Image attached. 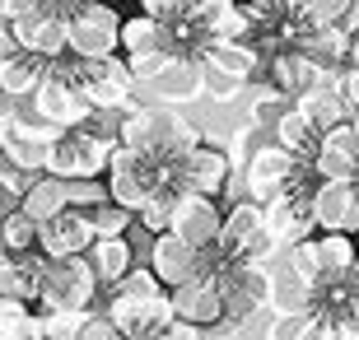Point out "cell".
Here are the masks:
<instances>
[{
  "label": "cell",
  "instance_id": "obj_38",
  "mask_svg": "<svg viewBox=\"0 0 359 340\" xmlns=\"http://www.w3.org/2000/svg\"><path fill=\"white\" fill-rule=\"evenodd\" d=\"M327 313V327H332V340H359V303H350L336 285V303L322 308Z\"/></svg>",
  "mask_w": 359,
  "mask_h": 340
},
{
  "label": "cell",
  "instance_id": "obj_24",
  "mask_svg": "<svg viewBox=\"0 0 359 340\" xmlns=\"http://www.w3.org/2000/svg\"><path fill=\"white\" fill-rule=\"evenodd\" d=\"M355 0H285V19H290V38L304 28H327V24H346Z\"/></svg>",
  "mask_w": 359,
  "mask_h": 340
},
{
  "label": "cell",
  "instance_id": "obj_11",
  "mask_svg": "<svg viewBox=\"0 0 359 340\" xmlns=\"http://www.w3.org/2000/svg\"><path fill=\"white\" fill-rule=\"evenodd\" d=\"M219 219H224L219 200L182 191V196H177V205H173V219H168V233L182 238L187 247H196V252H215V238H219Z\"/></svg>",
  "mask_w": 359,
  "mask_h": 340
},
{
  "label": "cell",
  "instance_id": "obj_57",
  "mask_svg": "<svg viewBox=\"0 0 359 340\" xmlns=\"http://www.w3.org/2000/svg\"><path fill=\"white\" fill-rule=\"evenodd\" d=\"M0 196H5V191H0Z\"/></svg>",
  "mask_w": 359,
  "mask_h": 340
},
{
  "label": "cell",
  "instance_id": "obj_9",
  "mask_svg": "<svg viewBox=\"0 0 359 340\" xmlns=\"http://www.w3.org/2000/svg\"><path fill=\"white\" fill-rule=\"evenodd\" d=\"M107 322L126 340H163L173 331V308H168V294H159V299H126V294H117L112 308H107Z\"/></svg>",
  "mask_w": 359,
  "mask_h": 340
},
{
  "label": "cell",
  "instance_id": "obj_3",
  "mask_svg": "<svg viewBox=\"0 0 359 340\" xmlns=\"http://www.w3.org/2000/svg\"><path fill=\"white\" fill-rule=\"evenodd\" d=\"M61 79L75 84L84 103L93 112H131V75H126V61L121 56H98V61H84V56L61 52L56 61H47Z\"/></svg>",
  "mask_w": 359,
  "mask_h": 340
},
{
  "label": "cell",
  "instance_id": "obj_2",
  "mask_svg": "<svg viewBox=\"0 0 359 340\" xmlns=\"http://www.w3.org/2000/svg\"><path fill=\"white\" fill-rule=\"evenodd\" d=\"M117 144L121 149H131V154H145L154 158L159 168H173L182 154H191L201 144V131L191 121H182L177 112L168 107H131V112H121L117 121Z\"/></svg>",
  "mask_w": 359,
  "mask_h": 340
},
{
  "label": "cell",
  "instance_id": "obj_47",
  "mask_svg": "<svg viewBox=\"0 0 359 340\" xmlns=\"http://www.w3.org/2000/svg\"><path fill=\"white\" fill-rule=\"evenodd\" d=\"M80 340H126V336H121V331L112 327L107 317H103V322H98V317H89V327L80 331Z\"/></svg>",
  "mask_w": 359,
  "mask_h": 340
},
{
  "label": "cell",
  "instance_id": "obj_21",
  "mask_svg": "<svg viewBox=\"0 0 359 340\" xmlns=\"http://www.w3.org/2000/svg\"><path fill=\"white\" fill-rule=\"evenodd\" d=\"M262 61H266V79H271V89H276L280 98H299V93L313 89L318 79H327V75H318V66H313L304 52H294V47H280V52L262 56Z\"/></svg>",
  "mask_w": 359,
  "mask_h": 340
},
{
  "label": "cell",
  "instance_id": "obj_20",
  "mask_svg": "<svg viewBox=\"0 0 359 340\" xmlns=\"http://www.w3.org/2000/svg\"><path fill=\"white\" fill-rule=\"evenodd\" d=\"M294 112H299L318 135L341 126V121H350V107H346V98H341V89H336V79H318L313 89H304L294 98Z\"/></svg>",
  "mask_w": 359,
  "mask_h": 340
},
{
  "label": "cell",
  "instance_id": "obj_52",
  "mask_svg": "<svg viewBox=\"0 0 359 340\" xmlns=\"http://www.w3.org/2000/svg\"><path fill=\"white\" fill-rule=\"evenodd\" d=\"M163 340H210V336H205L201 327H187V322H173V331H168Z\"/></svg>",
  "mask_w": 359,
  "mask_h": 340
},
{
  "label": "cell",
  "instance_id": "obj_28",
  "mask_svg": "<svg viewBox=\"0 0 359 340\" xmlns=\"http://www.w3.org/2000/svg\"><path fill=\"white\" fill-rule=\"evenodd\" d=\"M38 275H42V252H28V257H5L0 252V294L10 299H38Z\"/></svg>",
  "mask_w": 359,
  "mask_h": 340
},
{
  "label": "cell",
  "instance_id": "obj_26",
  "mask_svg": "<svg viewBox=\"0 0 359 340\" xmlns=\"http://www.w3.org/2000/svg\"><path fill=\"white\" fill-rule=\"evenodd\" d=\"M19 210H24L33 224L52 219V215H61V210H70V182L66 177H38V182H28V191L19 196Z\"/></svg>",
  "mask_w": 359,
  "mask_h": 340
},
{
  "label": "cell",
  "instance_id": "obj_14",
  "mask_svg": "<svg viewBox=\"0 0 359 340\" xmlns=\"http://www.w3.org/2000/svg\"><path fill=\"white\" fill-rule=\"evenodd\" d=\"M93 243V229L84 219V210H61L52 219L38 224V252L47 261H61V257H84Z\"/></svg>",
  "mask_w": 359,
  "mask_h": 340
},
{
  "label": "cell",
  "instance_id": "obj_54",
  "mask_svg": "<svg viewBox=\"0 0 359 340\" xmlns=\"http://www.w3.org/2000/svg\"><path fill=\"white\" fill-rule=\"evenodd\" d=\"M243 5H252L262 14H285V0H243Z\"/></svg>",
  "mask_w": 359,
  "mask_h": 340
},
{
  "label": "cell",
  "instance_id": "obj_55",
  "mask_svg": "<svg viewBox=\"0 0 359 340\" xmlns=\"http://www.w3.org/2000/svg\"><path fill=\"white\" fill-rule=\"evenodd\" d=\"M350 66H359V28H350Z\"/></svg>",
  "mask_w": 359,
  "mask_h": 340
},
{
  "label": "cell",
  "instance_id": "obj_56",
  "mask_svg": "<svg viewBox=\"0 0 359 340\" xmlns=\"http://www.w3.org/2000/svg\"><path fill=\"white\" fill-rule=\"evenodd\" d=\"M350 131H355V144H359V112H355V121H350Z\"/></svg>",
  "mask_w": 359,
  "mask_h": 340
},
{
  "label": "cell",
  "instance_id": "obj_33",
  "mask_svg": "<svg viewBox=\"0 0 359 340\" xmlns=\"http://www.w3.org/2000/svg\"><path fill=\"white\" fill-rule=\"evenodd\" d=\"M89 317H93L89 308H52V313L33 317V322H38V340H80Z\"/></svg>",
  "mask_w": 359,
  "mask_h": 340
},
{
  "label": "cell",
  "instance_id": "obj_36",
  "mask_svg": "<svg viewBox=\"0 0 359 340\" xmlns=\"http://www.w3.org/2000/svg\"><path fill=\"white\" fill-rule=\"evenodd\" d=\"M173 56H187V52L159 47V52H131V56H121V61H126V75H131V84H154L163 70L173 66Z\"/></svg>",
  "mask_w": 359,
  "mask_h": 340
},
{
  "label": "cell",
  "instance_id": "obj_42",
  "mask_svg": "<svg viewBox=\"0 0 359 340\" xmlns=\"http://www.w3.org/2000/svg\"><path fill=\"white\" fill-rule=\"evenodd\" d=\"M280 112H285V107H280V93H276V89L266 84V89H262V93L252 98V126H262V131H271V126L280 121Z\"/></svg>",
  "mask_w": 359,
  "mask_h": 340
},
{
  "label": "cell",
  "instance_id": "obj_17",
  "mask_svg": "<svg viewBox=\"0 0 359 340\" xmlns=\"http://www.w3.org/2000/svg\"><path fill=\"white\" fill-rule=\"evenodd\" d=\"M10 33L19 42V52H33L42 61H56V56L66 52V14L61 10H38V14H28V19H14Z\"/></svg>",
  "mask_w": 359,
  "mask_h": 340
},
{
  "label": "cell",
  "instance_id": "obj_48",
  "mask_svg": "<svg viewBox=\"0 0 359 340\" xmlns=\"http://www.w3.org/2000/svg\"><path fill=\"white\" fill-rule=\"evenodd\" d=\"M341 98H346V107L359 112V66H350L346 75H341Z\"/></svg>",
  "mask_w": 359,
  "mask_h": 340
},
{
  "label": "cell",
  "instance_id": "obj_32",
  "mask_svg": "<svg viewBox=\"0 0 359 340\" xmlns=\"http://www.w3.org/2000/svg\"><path fill=\"white\" fill-rule=\"evenodd\" d=\"M271 135H276V144L290 158H313V149H318V131H313V126H308L294 107H285V112H280V121L271 126Z\"/></svg>",
  "mask_w": 359,
  "mask_h": 340
},
{
  "label": "cell",
  "instance_id": "obj_53",
  "mask_svg": "<svg viewBox=\"0 0 359 340\" xmlns=\"http://www.w3.org/2000/svg\"><path fill=\"white\" fill-rule=\"evenodd\" d=\"M290 336H294V322H290V317H276V327L266 331V340H290Z\"/></svg>",
  "mask_w": 359,
  "mask_h": 340
},
{
  "label": "cell",
  "instance_id": "obj_4",
  "mask_svg": "<svg viewBox=\"0 0 359 340\" xmlns=\"http://www.w3.org/2000/svg\"><path fill=\"white\" fill-rule=\"evenodd\" d=\"M117 33H121V14L107 0H84L80 10L66 14V52L98 61V56H117Z\"/></svg>",
  "mask_w": 359,
  "mask_h": 340
},
{
  "label": "cell",
  "instance_id": "obj_10",
  "mask_svg": "<svg viewBox=\"0 0 359 340\" xmlns=\"http://www.w3.org/2000/svg\"><path fill=\"white\" fill-rule=\"evenodd\" d=\"M229 154L224 149H215V144H205L201 140L191 154H182L168 168V177H173L182 191H191V196H210V200H219V191H224V182H229Z\"/></svg>",
  "mask_w": 359,
  "mask_h": 340
},
{
  "label": "cell",
  "instance_id": "obj_18",
  "mask_svg": "<svg viewBox=\"0 0 359 340\" xmlns=\"http://www.w3.org/2000/svg\"><path fill=\"white\" fill-rule=\"evenodd\" d=\"M149 271L159 275V285L177 289V285H187V280H196V275H201V252L187 247L182 238H173V233H154Z\"/></svg>",
  "mask_w": 359,
  "mask_h": 340
},
{
  "label": "cell",
  "instance_id": "obj_51",
  "mask_svg": "<svg viewBox=\"0 0 359 340\" xmlns=\"http://www.w3.org/2000/svg\"><path fill=\"white\" fill-rule=\"evenodd\" d=\"M341 294H346L350 303H359V257H355V261H350L346 280H341Z\"/></svg>",
  "mask_w": 359,
  "mask_h": 340
},
{
  "label": "cell",
  "instance_id": "obj_25",
  "mask_svg": "<svg viewBox=\"0 0 359 340\" xmlns=\"http://www.w3.org/2000/svg\"><path fill=\"white\" fill-rule=\"evenodd\" d=\"M149 89H154V98H163V107L201 98V61H196V56H173V66L163 70Z\"/></svg>",
  "mask_w": 359,
  "mask_h": 340
},
{
  "label": "cell",
  "instance_id": "obj_46",
  "mask_svg": "<svg viewBox=\"0 0 359 340\" xmlns=\"http://www.w3.org/2000/svg\"><path fill=\"white\" fill-rule=\"evenodd\" d=\"M0 340H38V322H33V313L14 317V322H0Z\"/></svg>",
  "mask_w": 359,
  "mask_h": 340
},
{
  "label": "cell",
  "instance_id": "obj_12",
  "mask_svg": "<svg viewBox=\"0 0 359 340\" xmlns=\"http://www.w3.org/2000/svg\"><path fill=\"white\" fill-rule=\"evenodd\" d=\"M168 308H173V322H187V327H201V331L224 322V294L210 275H196V280L168 289Z\"/></svg>",
  "mask_w": 359,
  "mask_h": 340
},
{
  "label": "cell",
  "instance_id": "obj_19",
  "mask_svg": "<svg viewBox=\"0 0 359 340\" xmlns=\"http://www.w3.org/2000/svg\"><path fill=\"white\" fill-rule=\"evenodd\" d=\"M313 172H318V177H355L359 172V144H355L350 121H341V126H332V131L318 135Z\"/></svg>",
  "mask_w": 359,
  "mask_h": 340
},
{
  "label": "cell",
  "instance_id": "obj_50",
  "mask_svg": "<svg viewBox=\"0 0 359 340\" xmlns=\"http://www.w3.org/2000/svg\"><path fill=\"white\" fill-rule=\"evenodd\" d=\"M14 317H28V303L24 299H10V294H0V322H14Z\"/></svg>",
  "mask_w": 359,
  "mask_h": 340
},
{
  "label": "cell",
  "instance_id": "obj_44",
  "mask_svg": "<svg viewBox=\"0 0 359 340\" xmlns=\"http://www.w3.org/2000/svg\"><path fill=\"white\" fill-rule=\"evenodd\" d=\"M290 340H332V327H327V313H308V317H299L294 322V336Z\"/></svg>",
  "mask_w": 359,
  "mask_h": 340
},
{
  "label": "cell",
  "instance_id": "obj_7",
  "mask_svg": "<svg viewBox=\"0 0 359 340\" xmlns=\"http://www.w3.org/2000/svg\"><path fill=\"white\" fill-rule=\"evenodd\" d=\"M93 289L98 285H93V271L84 257H61V261L42 257V275H38L42 313H52V308H89Z\"/></svg>",
  "mask_w": 359,
  "mask_h": 340
},
{
  "label": "cell",
  "instance_id": "obj_49",
  "mask_svg": "<svg viewBox=\"0 0 359 340\" xmlns=\"http://www.w3.org/2000/svg\"><path fill=\"white\" fill-rule=\"evenodd\" d=\"M14 52H19V42H14L10 24L0 19V70H5V66H10V61H14Z\"/></svg>",
  "mask_w": 359,
  "mask_h": 340
},
{
  "label": "cell",
  "instance_id": "obj_1",
  "mask_svg": "<svg viewBox=\"0 0 359 340\" xmlns=\"http://www.w3.org/2000/svg\"><path fill=\"white\" fill-rule=\"evenodd\" d=\"M117 112H89L80 126L61 131L42 154V172L66 177V182H84V177L107 172V158L117 149Z\"/></svg>",
  "mask_w": 359,
  "mask_h": 340
},
{
  "label": "cell",
  "instance_id": "obj_29",
  "mask_svg": "<svg viewBox=\"0 0 359 340\" xmlns=\"http://www.w3.org/2000/svg\"><path fill=\"white\" fill-rule=\"evenodd\" d=\"M159 47H173L177 52V42L173 33L163 24H154L149 14H131V19H121V33H117V52H159Z\"/></svg>",
  "mask_w": 359,
  "mask_h": 340
},
{
  "label": "cell",
  "instance_id": "obj_6",
  "mask_svg": "<svg viewBox=\"0 0 359 340\" xmlns=\"http://www.w3.org/2000/svg\"><path fill=\"white\" fill-rule=\"evenodd\" d=\"M56 126H47V121L33 112V107H14V117L0 121V154H5V163L19 172H42V154H47V144L56 140Z\"/></svg>",
  "mask_w": 359,
  "mask_h": 340
},
{
  "label": "cell",
  "instance_id": "obj_5",
  "mask_svg": "<svg viewBox=\"0 0 359 340\" xmlns=\"http://www.w3.org/2000/svg\"><path fill=\"white\" fill-rule=\"evenodd\" d=\"M163 177H168V168H159L154 158L131 154V149L117 144L112 158H107V200H117L121 210H140L163 186Z\"/></svg>",
  "mask_w": 359,
  "mask_h": 340
},
{
  "label": "cell",
  "instance_id": "obj_40",
  "mask_svg": "<svg viewBox=\"0 0 359 340\" xmlns=\"http://www.w3.org/2000/svg\"><path fill=\"white\" fill-rule=\"evenodd\" d=\"M117 294H126V299H159L168 289L159 285V275L149 271V266H131V271L117 280Z\"/></svg>",
  "mask_w": 359,
  "mask_h": 340
},
{
  "label": "cell",
  "instance_id": "obj_27",
  "mask_svg": "<svg viewBox=\"0 0 359 340\" xmlns=\"http://www.w3.org/2000/svg\"><path fill=\"white\" fill-rule=\"evenodd\" d=\"M131 266H135V257H131L126 238H93L89 243V271L98 285H117Z\"/></svg>",
  "mask_w": 359,
  "mask_h": 340
},
{
  "label": "cell",
  "instance_id": "obj_16",
  "mask_svg": "<svg viewBox=\"0 0 359 340\" xmlns=\"http://www.w3.org/2000/svg\"><path fill=\"white\" fill-rule=\"evenodd\" d=\"M294 52H304L313 66H318V75L336 79V70L350 61V28L346 24H327V28H304V33H294L290 38Z\"/></svg>",
  "mask_w": 359,
  "mask_h": 340
},
{
  "label": "cell",
  "instance_id": "obj_13",
  "mask_svg": "<svg viewBox=\"0 0 359 340\" xmlns=\"http://www.w3.org/2000/svg\"><path fill=\"white\" fill-rule=\"evenodd\" d=\"M33 112H38L47 126H56V131H70V126H80V121L89 117L93 107L84 103L80 93H75V84H70V79H61L52 66H47L42 84L33 89Z\"/></svg>",
  "mask_w": 359,
  "mask_h": 340
},
{
  "label": "cell",
  "instance_id": "obj_41",
  "mask_svg": "<svg viewBox=\"0 0 359 340\" xmlns=\"http://www.w3.org/2000/svg\"><path fill=\"white\" fill-rule=\"evenodd\" d=\"M201 93H205L210 103H233V98L243 93V79L219 75V70H205V66H201Z\"/></svg>",
  "mask_w": 359,
  "mask_h": 340
},
{
  "label": "cell",
  "instance_id": "obj_34",
  "mask_svg": "<svg viewBox=\"0 0 359 340\" xmlns=\"http://www.w3.org/2000/svg\"><path fill=\"white\" fill-rule=\"evenodd\" d=\"M0 247H5V257H28V252H38V224L28 219L24 210L0 215Z\"/></svg>",
  "mask_w": 359,
  "mask_h": 340
},
{
  "label": "cell",
  "instance_id": "obj_22",
  "mask_svg": "<svg viewBox=\"0 0 359 340\" xmlns=\"http://www.w3.org/2000/svg\"><path fill=\"white\" fill-rule=\"evenodd\" d=\"M196 61L205 70H219V75H233V79H248L257 75V61L262 56L248 47V42H229V38H219V42H201V52H196Z\"/></svg>",
  "mask_w": 359,
  "mask_h": 340
},
{
  "label": "cell",
  "instance_id": "obj_23",
  "mask_svg": "<svg viewBox=\"0 0 359 340\" xmlns=\"http://www.w3.org/2000/svg\"><path fill=\"white\" fill-rule=\"evenodd\" d=\"M313 257H318V289H336L346 280L355 261V238L346 233H318L313 238Z\"/></svg>",
  "mask_w": 359,
  "mask_h": 340
},
{
  "label": "cell",
  "instance_id": "obj_31",
  "mask_svg": "<svg viewBox=\"0 0 359 340\" xmlns=\"http://www.w3.org/2000/svg\"><path fill=\"white\" fill-rule=\"evenodd\" d=\"M42 75H47V61H42V56L14 52V61L0 70V93H5V98H33V89L42 84Z\"/></svg>",
  "mask_w": 359,
  "mask_h": 340
},
{
  "label": "cell",
  "instance_id": "obj_43",
  "mask_svg": "<svg viewBox=\"0 0 359 340\" xmlns=\"http://www.w3.org/2000/svg\"><path fill=\"white\" fill-rule=\"evenodd\" d=\"M98 200H107V182H98V177L70 182V210H89V205H98Z\"/></svg>",
  "mask_w": 359,
  "mask_h": 340
},
{
  "label": "cell",
  "instance_id": "obj_45",
  "mask_svg": "<svg viewBox=\"0 0 359 340\" xmlns=\"http://www.w3.org/2000/svg\"><path fill=\"white\" fill-rule=\"evenodd\" d=\"M38 10H61L56 0H0V19L5 24H14V19H28V14Z\"/></svg>",
  "mask_w": 359,
  "mask_h": 340
},
{
  "label": "cell",
  "instance_id": "obj_37",
  "mask_svg": "<svg viewBox=\"0 0 359 340\" xmlns=\"http://www.w3.org/2000/svg\"><path fill=\"white\" fill-rule=\"evenodd\" d=\"M84 219H89L93 238H126V229H131V210H121L117 200H98V205L84 210Z\"/></svg>",
  "mask_w": 359,
  "mask_h": 340
},
{
  "label": "cell",
  "instance_id": "obj_30",
  "mask_svg": "<svg viewBox=\"0 0 359 340\" xmlns=\"http://www.w3.org/2000/svg\"><path fill=\"white\" fill-rule=\"evenodd\" d=\"M266 303L276 308V317H290V322H299V317L318 313V289L304 285V280H294V275H290V280H271Z\"/></svg>",
  "mask_w": 359,
  "mask_h": 340
},
{
  "label": "cell",
  "instance_id": "obj_39",
  "mask_svg": "<svg viewBox=\"0 0 359 340\" xmlns=\"http://www.w3.org/2000/svg\"><path fill=\"white\" fill-rule=\"evenodd\" d=\"M191 5H196V0H140V14H149V19L163 24L168 33H177V28L191 19Z\"/></svg>",
  "mask_w": 359,
  "mask_h": 340
},
{
  "label": "cell",
  "instance_id": "obj_8",
  "mask_svg": "<svg viewBox=\"0 0 359 340\" xmlns=\"http://www.w3.org/2000/svg\"><path fill=\"white\" fill-rule=\"evenodd\" d=\"M313 229L322 233H359V182L355 177H322L313 186Z\"/></svg>",
  "mask_w": 359,
  "mask_h": 340
},
{
  "label": "cell",
  "instance_id": "obj_15",
  "mask_svg": "<svg viewBox=\"0 0 359 340\" xmlns=\"http://www.w3.org/2000/svg\"><path fill=\"white\" fill-rule=\"evenodd\" d=\"M294 172V158L280 149V144H262L252 158H248V168H243V186H248V200L257 205H271V200L285 191Z\"/></svg>",
  "mask_w": 359,
  "mask_h": 340
},
{
  "label": "cell",
  "instance_id": "obj_35",
  "mask_svg": "<svg viewBox=\"0 0 359 340\" xmlns=\"http://www.w3.org/2000/svg\"><path fill=\"white\" fill-rule=\"evenodd\" d=\"M177 196H182V186H177L173 177H163V186H159V191H154V196H149L145 205L135 210V215H140V224H145L149 233H168V219H173Z\"/></svg>",
  "mask_w": 359,
  "mask_h": 340
}]
</instances>
